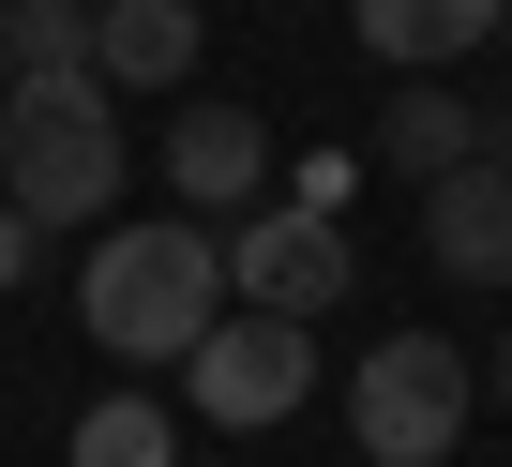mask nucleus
I'll use <instances>...</instances> for the list:
<instances>
[{
    "label": "nucleus",
    "mask_w": 512,
    "mask_h": 467,
    "mask_svg": "<svg viewBox=\"0 0 512 467\" xmlns=\"http://www.w3.org/2000/svg\"><path fill=\"white\" fill-rule=\"evenodd\" d=\"M76 317L106 362H196V332L226 317V226H196V211L106 226L91 272H76Z\"/></svg>",
    "instance_id": "1"
},
{
    "label": "nucleus",
    "mask_w": 512,
    "mask_h": 467,
    "mask_svg": "<svg viewBox=\"0 0 512 467\" xmlns=\"http://www.w3.org/2000/svg\"><path fill=\"white\" fill-rule=\"evenodd\" d=\"M121 151L106 76H0V196L31 226H121Z\"/></svg>",
    "instance_id": "2"
},
{
    "label": "nucleus",
    "mask_w": 512,
    "mask_h": 467,
    "mask_svg": "<svg viewBox=\"0 0 512 467\" xmlns=\"http://www.w3.org/2000/svg\"><path fill=\"white\" fill-rule=\"evenodd\" d=\"M467 407H482V362H467L452 332H377V347L347 362V437H362V467H452Z\"/></svg>",
    "instance_id": "3"
},
{
    "label": "nucleus",
    "mask_w": 512,
    "mask_h": 467,
    "mask_svg": "<svg viewBox=\"0 0 512 467\" xmlns=\"http://www.w3.org/2000/svg\"><path fill=\"white\" fill-rule=\"evenodd\" d=\"M347 272H362V257H347V226L302 211V196H287V211L256 196V211L226 226V302H256V317H302V332H317V317L347 302Z\"/></svg>",
    "instance_id": "4"
},
{
    "label": "nucleus",
    "mask_w": 512,
    "mask_h": 467,
    "mask_svg": "<svg viewBox=\"0 0 512 467\" xmlns=\"http://www.w3.org/2000/svg\"><path fill=\"white\" fill-rule=\"evenodd\" d=\"M181 392H196L211 422H241V437H256V422H287V407L317 392V332H302V317H256V302H226V317L196 332Z\"/></svg>",
    "instance_id": "5"
},
{
    "label": "nucleus",
    "mask_w": 512,
    "mask_h": 467,
    "mask_svg": "<svg viewBox=\"0 0 512 467\" xmlns=\"http://www.w3.org/2000/svg\"><path fill=\"white\" fill-rule=\"evenodd\" d=\"M166 196L196 226H241L256 196H272V121H256V106H181L166 121Z\"/></svg>",
    "instance_id": "6"
},
{
    "label": "nucleus",
    "mask_w": 512,
    "mask_h": 467,
    "mask_svg": "<svg viewBox=\"0 0 512 467\" xmlns=\"http://www.w3.org/2000/svg\"><path fill=\"white\" fill-rule=\"evenodd\" d=\"M422 257H437L452 287H512V151L422 181Z\"/></svg>",
    "instance_id": "7"
},
{
    "label": "nucleus",
    "mask_w": 512,
    "mask_h": 467,
    "mask_svg": "<svg viewBox=\"0 0 512 467\" xmlns=\"http://www.w3.org/2000/svg\"><path fill=\"white\" fill-rule=\"evenodd\" d=\"M482 151H512V136H497L467 91H437V76H407V91L377 106V166H392V181H452V166H482Z\"/></svg>",
    "instance_id": "8"
},
{
    "label": "nucleus",
    "mask_w": 512,
    "mask_h": 467,
    "mask_svg": "<svg viewBox=\"0 0 512 467\" xmlns=\"http://www.w3.org/2000/svg\"><path fill=\"white\" fill-rule=\"evenodd\" d=\"M196 0H91V76L106 91H181L196 76Z\"/></svg>",
    "instance_id": "9"
},
{
    "label": "nucleus",
    "mask_w": 512,
    "mask_h": 467,
    "mask_svg": "<svg viewBox=\"0 0 512 467\" xmlns=\"http://www.w3.org/2000/svg\"><path fill=\"white\" fill-rule=\"evenodd\" d=\"M497 16H512V0H347V31H362L392 76H437V61L497 46Z\"/></svg>",
    "instance_id": "10"
},
{
    "label": "nucleus",
    "mask_w": 512,
    "mask_h": 467,
    "mask_svg": "<svg viewBox=\"0 0 512 467\" xmlns=\"http://www.w3.org/2000/svg\"><path fill=\"white\" fill-rule=\"evenodd\" d=\"M76 467H181V437L151 392H106V407H76Z\"/></svg>",
    "instance_id": "11"
},
{
    "label": "nucleus",
    "mask_w": 512,
    "mask_h": 467,
    "mask_svg": "<svg viewBox=\"0 0 512 467\" xmlns=\"http://www.w3.org/2000/svg\"><path fill=\"white\" fill-rule=\"evenodd\" d=\"M0 46H16V76H91V0H16Z\"/></svg>",
    "instance_id": "12"
},
{
    "label": "nucleus",
    "mask_w": 512,
    "mask_h": 467,
    "mask_svg": "<svg viewBox=\"0 0 512 467\" xmlns=\"http://www.w3.org/2000/svg\"><path fill=\"white\" fill-rule=\"evenodd\" d=\"M0 287H31V211L0 196Z\"/></svg>",
    "instance_id": "13"
},
{
    "label": "nucleus",
    "mask_w": 512,
    "mask_h": 467,
    "mask_svg": "<svg viewBox=\"0 0 512 467\" xmlns=\"http://www.w3.org/2000/svg\"><path fill=\"white\" fill-rule=\"evenodd\" d=\"M497 407H512V332H497Z\"/></svg>",
    "instance_id": "14"
},
{
    "label": "nucleus",
    "mask_w": 512,
    "mask_h": 467,
    "mask_svg": "<svg viewBox=\"0 0 512 467\" xmlns=\"http://www.w3.org/2000/svg\"><path fill=\"white\" fill-rule=\"evenodd\" d=\"M0 76H16V46H0Z\"/></svg>",
    "instance_id": "15"
},
{
    "label": "nucleus",
    "mask_w": 512,
    "mask_h": 467,
    "mask_svg": "<svg viewBox=\"0 0 512 467\" xmlns=\"http://www.w3.org/2000/svg\"><path fill=\"white\" fill-rule=\"evenodd\" d=\"M497 31H512V16H497Z\"/></svg>",
    "instance_id": "16"
}]
</instances>
